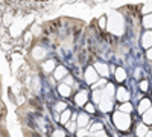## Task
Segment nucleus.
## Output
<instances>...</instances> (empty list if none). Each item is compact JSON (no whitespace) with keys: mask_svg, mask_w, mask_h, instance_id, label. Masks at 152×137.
I'll return each mask as SVG.
<instances>
[{"mask_svg":"<svg viewBox=\"0 0 152 137\" xmlns=\"http://www.w3.org/2000/svg\"><path fill=\"white\" fill-rule=\"evenodd\" d=\"M113 122L120 131H128L131 128V116L125 111H116L113 114Z\"/></svg>","mask_w":152,"mask_h":137,"instance_id":"nucleus-1","label":"nucleus"},{"mask_svg":"<svg viewBox=\"0 0 152 137\" xmlns=\"http://www.w3.org/2000/svg\"><path fill=\"white\" fill-rule=\"evenodd\" d=\"M108 29L113 32V34H122L123 32V18L120 15H111L110 17V23H108Z\"/></svg>","mask_w":152,"mask_h":137,"instance_id":"nucleus-2","label":"nucleus"},{"mask_svg":"<svg viewBox=\"0 0 152 137\" xmlns=\"http://www.w3.org/2000/svg\"><path fill=\"white\" fill-rule=\"evenodd\" d=\"M84 78H85V82H87V84L93 85L94 82H97V81H99V73L96 72V69H94V67H88V69L85 70Z\"/></svg>","mask_w":152,"mask_h":137,"instance_id":"nucleus-3","label":"nucleus"},{"mask_svg":"<svg viewBox=\"0 0 152 137\" xmlns=\"http://www.w3.org/2000/svg\"><path fill=\"white\" fill-rule=\"evenodd\" d=\"M111 101H113V97L102 95V97H100V101H99V108H100L102 113H108V111L113 110V102Z\"/></svg>","mask_w":152,"mask_h":137,"instance_id":"nucleus-4","label":"nucleus"},{"mask_svg":"<svg viewBox=\"0 0 152 137\" xmlns=\"http://www.w3.org/2000/svg\"><path fill=\"white\" fill-rule=\"evenodd\" d=\"M87 102H88V93H87L85 90H79L78 95L75 96V104L79 105V107H82V105H85Z\"/></svg>","mask_w":152,"mask_h":137,"instance_id":"nucleus-5","label":"nucleus"},{"mask_svg":"<svg viewBox=\"0 0 152 137\" xmlns=\"http://www.w3.org/2000/svg\"><path fill=\"white\" fill-rule=\"evenodd\" d=\"M94 69H96V72L100 75V76H104V78H107L108 75H110V67H108V64L96 63V64H94Z\"/></svg>","mask_w":152,"mask_h":137,"instance_id":"nucleus-6","label":"nucleus"},{"mask_svg":"<svg viewBox=\"0 0 152 137\" xmlns=\"http://www.w3.org/2000/svg\"><path fill=\"white\" fill-rule=\"evenodd\" d=\"M116 97H117V101H120V102H128V99H129V92L126 90L125 87H120V89H117Z\"/></svg>","mask_w":152,"mask_h":137,"instance_id":"nucleus-7","label":"nucleus"},{"mask_svg":"<svg viewBox=\"0 0 152 137\" xmlns=\"http://www.w3.org/2000/svg\"><path fill=\"white\" fill-rule=\"evenodd\" d=\"M32 58L34 59H37V61H40V59H43L44 56H46V51L43 47H40V46H35L34 49H32Z\"/></svg>","mask_w":152,"mask_h":137,"instance_id":"nucleus-8","label":"nucleus"},{"mask_svg":"<svg viewBox=\"0 0 152 137\" xmlns=\"http://www.w3.org/2000/svg\"><path fill=\"white\" fill-rule=\"evenodd\" d=\"M58 93H59L62 97H69V96L72 95V87L67 85L66 82H62V84L58 85Z\"/></svg>","mask_w":152,"mask_h":137,"instance_id":"nucleus-9","label":"nucleus"},{"mask_svg":"<svg viewBox=\"0 0 152 137\" xmlns=\"http://www.w3.org/2000/svg\"><path fill=\"white\" fill-rule=\"evenodd\" d=\"M66 76H67V69L64 66L55 67V70H53V78L55 79H62V78H66Z\"/></svg>","mask_w":152,"mask_h":137,"instance_id":"nucleus-10","label":"nucleus"},{"mask_svg":"<svg viewBox=\"0 0 152 137\" xmlns=\"http://www.w3.org/2000/svg\"><path fill=\"white\" fill-rule=\"evenodd\" d=\"M142 46L146 47V49L152 47V31H148V32L143 34V37H142Z\"/></svg>","mask_w":152,"mask_h":137,"instance_id":"nucleus-11","label":"nucleus"},{"mask_svg":"<svg viewBox=\"0 0 152 137\" xmlns=\"http://www.w3.org/2000/svg\"><path fill=\"white\" fill-rule=\"evenodd\" d=\"M88 122H90L88 114H79L78 119H76V125H78V128H87L88 127Z\"/></svg>","mask_w":152,"mask_h":137,"instance_id":"nucleus-12","label":"nucleus"},{"mask_svg":"<svg viewBox=\"0 0 152 137\" xmlns=\"http://www.w3.org/2000/svg\"><path fill=\"white\" fill-rule=\"evenodd\" d=\"M114 76H116V81H117V82H123V81L126 79V72H125V69L117 67L116 70H114Z\"/></svg>","mask_w":152,"mask_h":137,"instance_id":"nucleus-13","label":"nucleus"},{"mask_svg":"<svg viewBox=\"0 0 152 137\" xmlns=\"http://www.w3.org/2000/svg\"><path fill=\"white\" fill-rule=\"evenodd\" d=\"M72 114H73L72 111L66 108L64 111H61V116H59V122L62 123V125H66V123H67V122H69V120L72 119Z\"/></svg>","mask_w":152,"mask_h":137,"instance_id":"nucleus-14","label":"nucleus"},{"mask_svg":"<svg viewBox=\"0 0 152 137\" xmlns=\"http://www.w3.org/2000/svg\"><path fill=\"white\" fill-rule=\"evenodd\" d=\"M55 66H56V63H55V59H49V61H46V63H43V70L46 72V73H50V72H53L55 70Z\"/></svg>","mask_w":152,"mask_h":137,"instance_id":"nucleus-15","label":"nucleus"},{"mask_svg":"<svg viewBox=\"0 0 152 137\" xmlns=\"http://www.w3.org/2000/svg\"><path fill=\"white\" fill-rule=\"evenodd\" d=\"M148 108H151V101L149 99H142V101L138 102V113L143 114Z\"/></svg>","mask_w":152,"mask_h":137,"instance_id":"nucleus-16","label":"nucleus"},{"mask_svg":"<svg viewBox=\"0 0 152 137\" xmlns=\"http://www.w3.org/2000/svg\"><path fill=\"white\" fill-rule=\"evenodd\" d=\"M148 133V127L145 123H138L137 128H135V136L137 137H145V134Z\"/></svg>","mask_w":152,"mask_h":137,"instance_id":"nucleus-17","label":"nucleus"},{"mask_svg":"<svg viewBox=\"0 0 152 137\" xmlns=\"http://www.w3.org/2000/svg\"><path fill=\"white\" fill-rule=\"evenodd\" d=\"M102 95L113 97L114 95H116V92H114V85H113V84H108V85L105 87V90H102Z\"/></svg>","mask_w":152,"mask_h":137,"instance_id":"nucleus-18","label":"nucleus"},{"mask_svg":"<svg viewBox=\"0 0 152 137\" xmlns=\"http://www.w3.org/2000/svg\"><path fill=\"white\" fill-rule=\"evenodd\" d=\"M143 120H145V123L152 125V108H148L145 113H143Z\"/></svg>","mask_w":152,"mask_h":137,"instance_id":"nucleus-19","label":"nucleus"},{"mask_svg":"<svg viewBox=\"0 0 152 137\" xmlns=\"http://www.w3.org/2000/svg\"><path fill=\"white\" fill-rule=\"evenodd\" d=\"M143 26L148 28V29L152 28V12H151V14H146V15L143 17Z\"/></svg>","mask_w":152,"mask_h":137,"instance_id":"nucleus-20","label":"nucleus"},{"mask_svg":"<svg viewBox=\"0 0 152 137\" xmlns=\"http://www.w3.org/2000/svg\"><path fill=\"white\" fill-rule=\"evenodd\" d=\"M66 125H67V130H69L70 133H76V127H78V125H76L75 120H69Z\"/></svg>","mask_w":152,"mask_h":137,"instance_id":"nucleus-21","label":"nucleus"},{"mask_svg":"<svg viewBox=\"0 0 152 137\" xmlns=\"http://www.w3.org/2000/svg\"><path fill=\"white\" fill-rule=\"evenodd\" d=\"M120 110L125 111V113H131V111H132V105H131L129 102H123L122 107H120Z\"/></svg>","mask_w":152,"mask_h":137,"instance_id":"nucleus-22","label":"nucleus"},{"mask_svg":"<svg viewBox=\"0 0 152 137\" xmlns=\"http://www.w3.org/2000/svg\"><path fill=\"white\" fill-rule=\"evenodd\" d=\"M67 108V104L66 102H56L55 104V111H64Z\"/></svg>","mask_w":152,"mask_h":137,"instance_id":"nucleus-23","label":"nucleus"},{"mask_svg":"<svg viewBox=\"0 0 152 137\" xmlns=\"http://www.w3.org/2000/svg\"><path fill=\"white\" fill-rule=\"evenodd\" d=\"M102 127H104L102 123H99V122H97V123H94V125H91V127H90V133H96V131H100V130H102Z\"/></svg>","mask_w":152,"mask_h":137,"instance_id":"nucleus-24","label":"nucleus"},{"mask_svg":"<svg viewBox=\"0 0 152 137\" xmlns=\"http://www.w3.org/2000/svg\"><path fill=\"white\" fill-rule=\"evenodd\" d=\"M52 137H66V131L64 130H55Z\"/></svg>","mask_w":152,"mask_h":137,"instance_id":"nucleus-25","label":"nucleus"},{"mask_svg":"<svg viewBox=\"0 0 152 137\" xmlns=\"http://www.w3.org/2000/svg\"><path fill=\"white\" fill-rule=\"evenodd\" d=\"M148 87H149V82L148 81H142L140 82V90L142 92H148Z\"/></svg>","mask_w":152,"mask_h":137,"instance_id":"nucleus-26","label":"nucleus"},{"mask_svg":"<svg viewBox=\"0 0 152 137\" xmlns=\"http://www.w3.org/2000/svg\"><path fill=\"white\" fill-rule=\"evenodd\" d=\"M142 12H145V14H151L152 12V5H145L142 8Z\"/></svg>","mask_w":152,"mask_h":137,"instance_id":"nucleus-27","label":"nucleus"},{"mask_svg":"<svg viewBox=\"0 0 152 137\" xmlns=\"http://www.w3.org/2000/svg\"><path fill=\"white\" fill-rule=\"evenodd\" d=\"M104 85H105V79H102V81H99V82H94V84L91 85V89H93V90H96L97 87H104Z\"/></svg>","mask_w":152,"mask_h":137,"instance_id":"nucleus-28","label":"nucleus"},{"mask_svg":"<svg viewBox=\"0 0 152 137\" xmlns=\"http://www.w3.org/2000/svg\"><path fill=\"white\" fill-rule=\"evenodd\" d=\"M85 110L88 111V113H91V114H93L96 108H94V105H93V104H85Z\"/></svg>","mask_w":152,"mask_h":137,"instance_id":"nucleus-29","label":"nucleus"},{"mask_svg":"<svg viewBox=\"0 0 152 137\" xmlns=\"http://www.w3.org/2000/svg\"><path fill=\"white\" fill-rule=\"evenodd\" d=\"M99 26H100V29H105V26H107V18H105V17H100Z\"/></svg>","mask_w":152,"mask_h":137,"instance_id":"nucleus-30","label":"nucleus"},{"mask_svg":"<svg viewBox=\"0 0 152 137\" xmlns=\"http://www.w3.org/2000/svg\"><path fill=\"white\" fill-rule=\"evenodd\" d=\"M93 137H108L102 130H100V131H96V133H93Z\"/></svg>","mask_w":152,"mask_h":137,"instance_id":"nucleus-31","label":"nucleus"},{"mask_svg":"<svg viewBox=\"0 0 152 137\" xmlns=\"http://www.w3.org/2000/svg\"><path fill=\"white\" fill-rule=\"evenodd\" d=\"M64 82H66L67 85H70V87H72V85H73V78H72V76H66Z\"/></svg>","mask_w":152,"mask_h":137,"instance_id":"nucleus-32","label":"nucleus"},{"mask_svg":"<svg viewBox=\"0 0 152 137\" xmlns=\"http://www.w3.org/2000/svg\"><path fill=\"white\" fill-rule=\"evenodd\" d=\"M146 56L152 61V47H149V51H148V53H146Z\"/></svg>","mask_w":152,"mask_h":137,"instance_id":"nucleus-33","label":"nucleus"},{"mask_svg":"<svg viewBox=\"0 0 152 137\" xmlns=\"http://www.w3.org/2000/svg\"><path fill=\"white\" fill-rule=\"evenodd\" d=\"M145 137H152V131H148V133L145 134Z\"/></svg>","mask_w":152,"mask_h":137,"instance_id":"nucleus-34","label":"nucleus"}]
</instances>
